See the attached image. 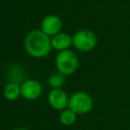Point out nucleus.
Here are the masks:
<instances>
[{
	"mask_svg": "<svg viewBox=\"0 0 130 130\" xmlns=\"http://www.w3.org/2000/svg\"><path fill=\"white\" fill-rule=\"evenodd\" d=\"M3 95L7 101H15L20 96V85L16 82H8L3 88Z\"/></svg>",
	"mask_w": 130,
	"mask_h": 130,
	"instance_id": "obj_9",
	"label": "nucleus"
},
{
	"mask_svg": "<svg viewBox=\"0 0 130 130\" xmlns=\"http://www.w3.org/2000/svg\"><path fill=\"white\" fill-rule=\"evenodd\" d=\"M51 45L53 49L59 52L69 50V48L72 46V36L61 31L51 38Z\"/></svg>",
	"mask_w": 130,
	"mask_h": 130,
	"instance_id": "obj_8",
	"label": "nucleus"
},
{
	"mask_svg": "<svg viewBox=\"0 0 130 130\" xmlns=\"http://www.w3.org/2000/svg\"><path fill=\"white\" fill-rule=\"evenodd\" d=\"M76 117H77V114H75L72 110L67 108V109L61 111L59 120H60L61 124H63L64 126H72L76 122Z\"/></svg>",
	"mask_w": 130,
	"mask_h": 130,
	"instance_id": "obj_10",
	"label": "nucleus"
},
{
	"mask_svg": "<svg viewBox=\"0 0 130 130\" xmlns=\"http://www.w3.org/2000/svg\"><path fill=\"white\" fill-rule=\"evenodd\" d=\"M42 91L43 86L36 79H27L20 84V95L25 100L34 101L42 94Z\"/></svg>",
	"mask_w": 130,
	"mask_h": 130,
	"instance_id": "obj_5",
	"label": "nucleus"
},
{
	"mask_svg": "<svg viewBox=\"0 0 130 130\" xmlns=\"http://www.w3.org/2000/svg\"><path fill=\"white\" fill-rule=\"evenodd\" d=\"M98 39L90 29H79L72 36V46L80 52H89L95 48Z\"/></svg>",
	"mask_w": 130,
	"mask_h": 130,
	"instance_id": "obj_4",
	"label": "nucleus"
},
{
	"mask_svg": "<svg viewBox=\"0 0 130 130\" xmlns=\"http://www.w3.org/2000/svg\"><path fill=\"white\" fill-rule=\"evenodd\" d=\"M61 28H62V20L58 15L49 14L42 19L41 30L44 31L50 38L61 32Z\"/></svg>",
	"mask_w": 130,
	"mask_h": 130,
	"instance_id": "obj_7",
	"label": "nucleus"
},
{
	"mask_svg": "<svg viewBox=\"0 0 130 130\" xmlns=\"http://www.w3.org/2000/svg\"><path fill=\"white\" fill-rule=\"evenodd\" d=\"M92 98L85 91H76L69 96L68 109L72 110L77 115H83L92 110Z\"/></svg>",
	"mask_w": 130,
	"mask_h": 130,
	"instance_id": "obj_3",
	"label": "nucleus"
},
{
	"mask_svg": "<svg viewBox=\"0 0 130 130\" xmlns=\"http://www.w3.org/2000/svg\"><path fill=\"white\" fill-rule=\"evenodd\" d=\"M78 57L71 50H65L58 52L55 58V65L58 72L63 75H71L78 68Z\"/></svg>",
	"mask_w": 130,
	"mask_h": 130,
	"instance_id": "obj_2",
	"label": "nucleus"
},
{
	"mask_svg": "<svg viewBox=\"0 0 130 130\" xmlns=\"http://www.w3.org/2000/svg\"><path fill=\"white\" fill-rule=\"evenodd\" d=\"M12 130H29V129H27V128H15V129H12Z\"/></svg>",
	"mask_w": 130,
	"mask_h": 130,
	"instance_id": "obj_12",
	"label": "nucleus"
},
{
	"mask_svg": "<svg viewBox=\"0 0 130 130\" xmlns=\"http://www.w3.org/2000/svg\"><path fill=\"white\" fill-rule=\"evenodd\" d=\"M68 102H69V96L66 93V91L63 90L62 88L51 89V91L48 94V103L55 110L63 111L67 109Z\"/></svg>",
	"mask_w": 130,
	"mask_h": 130,
	"instance_id": "obj_6",
	"label": "nucleus"
},
{
	"mask_svg": "<svg viewBox=\"0 0 130 130\" xmlns=\"http://www.w3.org/2000/svg\"><path fill=\"white\" fill-rule=\"evenodd\" d=\"M25 52L34 58H44L51 52V38L41 29H32L27 32L23 42Z\"/></svg>",
	"mask_w": 130,
	"mask_h": 130,
	"instance_id": "obj_1",
	"label": "nucleus"
},
{
	"mask_svg": "<svg viewBox=\"0 0 130 130\" xmlns=\"http://www.w3.org/2000/svg\"><path fill=\"white\" fill-rule=\"evenodd\" d=\"M48 83L49 85L52 87V89L55 88H62V86L65 83V75H63L62 73L56 71L53 72L48 79Z\"/></svg>",
	"mask_w": 130,
	"mask_h": 130,
	"instance_id": "obj_11",
	"label": "nucleus"
}]
</instances>
